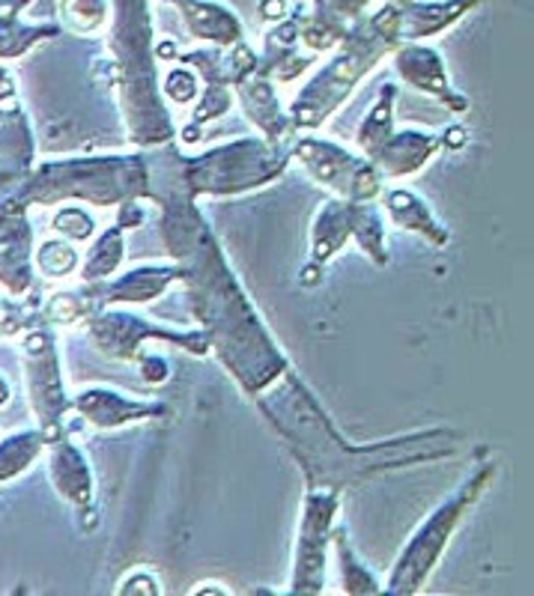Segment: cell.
<instances>
[{"label": "cell", "mask_w": 534, "mask_h": 596, "mask_svg": "<svg viewBox=\"0 0 534 596\" xmlns=\"http://www.w3.org/2000/svg\"><path fill=\"white\" fill-rule=\"evenodd\" d=\"M352 222H356L352 201H331L322 206L311 233V266L322 269L331 254L343 248V242L352 236Z\"/></svg>", "instance_id": "obj_12"}, {"label": "cell", "mask_w": 534, "mask_h": 596, "mask_svg": "<svg viewBox=\"0 0 534 596\" xmlns=\"http://www.w3.org/2000/svg\"><path fill=\"white\" fill-rule=\"evenodd\" d=\"M437 150H439V137L424 135V132H415V129H407V132H398V135H391L386 144L377 146L368 158H370V164L377 167L379 174L407 176V174L421 171L424 162L433 158Z\"/></svg>", "instance_id": "obj_9"}, {"label": "cell", "mask_w": 534, "mask_h": 596, "mask_svg": "<svg viewBox=\"0 0 534 596\" xmlns=\"http://www.w3.org/2000/svg\"><path fill=\"white\" fill-rule=\"evenodd\" d=\"M340 51L301 88L299 99L290 105V123L317 129L335 107L350 96L352 88L389 51L400 45L398 37V7L386 3L368 21L352 24V30L338 42Z\"/></svg>", "instance_id": "obj_2"}, {"label": "cell", "mask_w": 534, "mask_h": 596, "mask_svg": "<svg viewBox=\"0 0 534 596\" xmlns=\"http://www.w3.org/2000/svg\"><path fill=\"white\" fill-rule=\"evenodd\" d=\"M60 12L69 28L79 33H93L105 24V0H60Z\"/></svg>", "instance_id": "obj_16"}, {"label": "cell", "mask_w": 534, "mask_h": 596, "mask_svg": "<svg viewBox=\"0 0 534 596\" xmlns=\"http://www.w3.org/2000/svg\"><path fill=\"white\" fill-rule=\"evenodd\" d=\"M174 3L183 10L188 33L195 39H204L222 49H234L243 39V21L222 3H215V0H174Z\"/></svg>", "instance_id": "obj_10"}, {"label": "cell", "mask_w": 534, "mask_h": 596, "mask_svg": "<svg viewBox=\"0 0 534 596\" xmlns=\"http://www.w3.org/2000/svg\"><path fill=\"white\" fill-rule=\"evenodd\" d=\"M260 16L266 21H281L287 16V3L284 0H263Z\"/></svg>", "instance_id": "obj_24"}, {"label": "cell", "mask_w": 534, "mask_h": 596, "mask_svg": "<svg viewBox=\"0 0 534 596\" xmlns=\"http://www.w3.org/2000/svg\"><path fill=\"white\" fill-rule=\"evenodd\" d=\"M120 254H123V242L117 239V233H107L105 242H102V248L99 254L93 250V266H90V275H102V271L114 269V263L120 260Z\"/></svg>", "instance_id": "obj_22"}, {"label": "cell", "mask_w": 534, "mask_h": 596, "mask_svg": "<svg viewBox=\"0 0 534 596\" xmlns=\"http://www.w3.org/2000/svg\"><path fill=\"white\" fill-rule=\"evenodd\" d=\"M481 0H409L398 7V37L400 42H418L451 28L454 21L466 16Z\"/></svg>", "instance_id": "obj_8"}, {"label": "cell", "mask_w": 534, "mask_h": 596, "mask_svg": "<svg viewBox=\"0 0 534 596\" xmlns=\"http://www.w3.org/2000/svg\"><path fill=\"white\" fill-rule=\"evenodd\" d=\"M281 167L284 155H275L260 141H236L188 164V185L192 194H234L269 183Z\"/></svg>", "instance_id": "obj_4"}, {"label": "cell", "mask_w": 534, "mask_h": 596, "mask_svg": "<svg viewBox=\"0 0 534 596\" xmlns=\"http://www.w3.org/2000/svg\"><path fill=\"white\" fill-rule=\"evenodd\" d=\"M292 153L299 158L314 179L329 185L338 194H343L352 203H368L382 192V174L370 162H361L347 150L329 144V141H317V137H301L292 146Z\"/></svg>", "instance_id": "obj_5"}, {"label": "cell", "mask_w": 534, "mask_h": 596, "mask_svg": "<svg viewBox=\"0 0 534 596\" xmlns=\"http://www.w3.org/2000/svg\"><path fill=\"white\" fill-rule=\"evenodd\" d=\"M394 69L400 72V78L412 84L421 93L439 99L442 105L463 114L469 107V102L460 93L451 90L448 84V72L445 63L439 58V51L428 49V45H418V42H400L394 49Z\"/></svg>", "instance_id": "obj_7"}, {"label": "cell", "mask_w": 534, "mask_h": 596, "mask_svg": "<svg viewBox=\"0 0 534 596\" xmlns=\"http://www.w3.org/2000/svg\"><path fill=\"white\" fill-rule=\"evenodd\" d=\"M463 141H466V129H463V125H454V129H448L445 137H442L439 144H445V146H463Z\"/></svg>", "instance_id": "obj_25"}, {"label": "cell", "mask_w": 534, "mask_h": 596, "mask_svg": "<svg viewBox=\"0 0 534 596\" xmlns=\"http://www.w3.org/2000/svg\"><path fill=\"white\" fill-rule=\"evenodd\" d=\"M394 102H398V88L394 84H382V93L377 96V102H373V107H370L359 129V146L364 150V155H370L377 146H382L391 137Z\"/></svg>", "instance_id": "obj_14"}, {"label": "cell", "mask_w": 534, "mask_h": 596, "mask_svg": "<svg viewBox=\"0 0 534 596\" xmlns=\"http://www.w3.org/2000/svg\"><path fill=\"white\" fill-rule=\"evenodd\" d=\"M239 99H243L245 114L251 116L254 123L266 132L269 144H287V141H290V116L281 111L278 99H275L273 84H269L266 78L251 75L248 81H243V84H239Z\"/></svg>", "instance_id": "obj_11"}, {"label": "cell", "mask_w": 534, "mask_h": 596, "mask_svg": "<svg viewBox=\"0 0 534 596\" xmlns=\"http://www.w3.org/2000/svg\"><path fill=\"white\" fill-rule=\"evenodd\" d=\"M386 3H391V7H403V3H409V0H386Z\"/></svg>", "instance_id": "obj_27"}, {"label": "cell", "mask_w": 534, "mask_h": 596, "mask_svg": "<svg viewBox=\"0 0 534 596\" xmlns=\"http://www.w3.org/2000/svg\"><path fill=\"white\" fill-rule=\"evenodd\" d=\"M352 236L361 245V250L368 254L377 266H386L389 254H386V230L379 215L370 209L368 203H356V222H352Z\"/></svg>", "instance_id": "obj_15"}, {"label": "cell", "mask_w": 534, "mask_h": 596, "mask_svg": "<svg viewBox=\"0 0 534 596\" xmlns=\"http://www.w3.org/2000/svg\"><path fill=\"white\" fill-rule=\"evenodd\" d=\"M382 206H386V212L391 215V222L398 224V227L424 236V239H428L430 245H437V248L448 245V239H451V233L433 218V212H430L428 203L421 201V197H415L412 192H407V188H391V192H386Z\"/></svg>", "instance_id": "obj_13"}, {"label": "cell", "mask_w": 534, "mask_h": 596, "mask_svg": "<svg viewBox=\"0 0 534 596\" xmlns=\"http://www.w3.org/2000/svg\"><path fill=\"white\" fill-rule=\"evenodd\" d=\"M165 93H167V99H174V102H179V105H185V102H195L197 75L195 72H185V69H174V72H167Z\"/></svg>", "instance_id": "obj_20"}, {"label": "cell", "mask_w": 534, "mask_h": 596, "mask_svg": "<svg viewBox=\"0 0 534 596\" xmlns=\"http://www.w3.org/2000/svg\"><path fill=\"white\" fill-rule=\"evenodd\" d=\"M192 218L188 224V250L197 263H192V298H195L197 317L204 319L209 335L213 337L218 356L234 376L245 386V391H263L287 373V361H284L269 337L263 331L260 319L254 317L251 305L245 301L243 289L224 266L222 250L206 233L204 222L197 218V212H188Z\"/></svg>", "instance_id": "obj_1"}, {"label": "cell", "mask_w": 534, "mask_h": 596, "mask_svg": "<svg viewBox=\"0 0 534 596\" xmlns=\"http://www.w3.org/2000/svg\"><path fill=\"white\" fill-rule=\"evenodd\" d=\"M335 546H338L340 569H343V587H347L350 594H377L379 590L377 582H373V578H370L364 569L352 564V552H350V546H347L343 534H338V537H335Z\"/></svg>", "instance_id": "obj_17"}, {"label": "cell", "mask_w": 534, "mask_h": 596, "mask_svg": "<svg viewBox=\"0 0 534 596\" xmlns=\"http://www.w3.org/2000/svg\"><path fill=\"white\" fill-rule=\"evenodd\" d=\"M7 400H10V388L3 386V379H0V405L7 403Z\"/></svg>", "instance_id": "obj_26"}, {"label": "cell", "mask_w": 534, "mask_h": 596, "mask_svg": "<svg viewBox=\"0 0 534 596\" xmlns=\"http://www.w3.org/2000/svg\"><path fill=\"white\" fill-rule=\"evenodd\" d=\"M335 513H338V495L326 490L308 492L299 546H296V567H292V594L322 590V567H326V546H329Z\"/></svg>", "instance_id": "obj_6"}, {"label": "cell", "mask_w": 534, "mask_h": 596, "mask_svg": "<svg viewBox=\"0 0 534 596\" xmlns=\"http://www.w3.org/2000/svg\"><path fill=\"white\" fill-rule=\"evenodd\" d=\"M75 263H79V254L66 242H45L40 248V269L49 278H63L75 269Z\"/></svg>", "instance_id": "obj_18"}, {"label": "cell", "mask_w": 534, "mask_h": 596, "mask_svg": "<svg viewBox=\"0 0 534 596\" xmlns=\"http://www.w3.org/2000/svg\"><path fill=\"white\" fill-rule=\"evenodd\" d=\"M227 107H230V93H227V84H206L204 99L197 102L195 111V125H204L215 116L227 114Z\"/></svg>", "instance_id": "obj_19"}, {"label": "cell", "mask_w": 534, "mask_h": 596, "mask_svg": "<svg viewBox=\"0 0 534 596\" xmlns=\"http://www.w3.org/2000/svg\"><path fill=\"white\" fill-rule=\"evenodd\" d=\"M54 230L66 233L72 239H88L90 230H93V222L81 209H66L54 218Z\"/></svg>", "instance_id": "obj_21"}, {"label": "cell", "mask_w": 534, "mask_h": 596, "mask_svg": "<svg viewBox=\"0 0 534 596\" xmlns=\"http://www.w3.org/2000/svg\"><path fill=\"white\" fill-rule=\"evenodd\" d=\"M120 590H123V594H135V590H146V594H158V585L144 573V576H135V578H129V582H123V585H120Z\"/></svg>", "instance_id": "obj_23"}, {"label": "cell", "mask_w": 534, "mask_h": 596, "mask_svg": "<svg viewBox=\"0 0 534 596\" xmlns=\"http://www.w3.org/2000/svg\"><path fill=\"white\" fill-rule=\"evenodd\" d=\"M493 472V465H486V469L472 474V477L456 490V495H451V499L412 534V540H409L407 548H403V555H400V561L394 564V573H391V582L386 590H391V594H415V590H421V582H424L430 569L437 567V561L442 558V552H445L448 540H451V534L456 531V525L463 522L469 507L481 499V492L490 486Z\"/></svg>", "instance_id": "obj_3"}]
</instances>
